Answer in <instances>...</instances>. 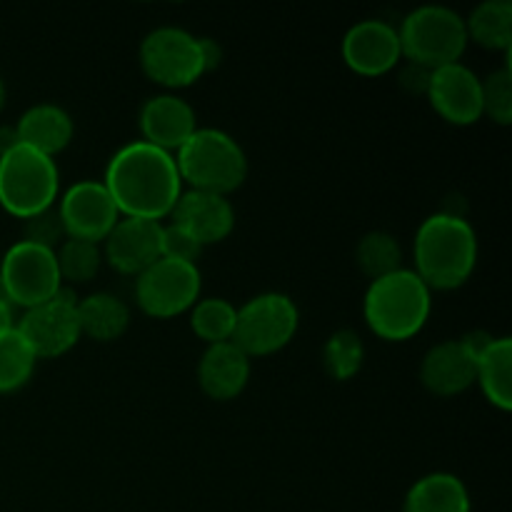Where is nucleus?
I'll return each mask as SVG.
<instances>
[{
	"instance_id": "f704fd0d",
	"label": "nucleus",
	"mask_w": 512,
	"mask_h": 512,
	"mask_svg": "<svg viewBox=\"0 0 512 512\" xmlns=\"http://www.w3.org/2000/svg\"><path fill=\"white\" fill-rule=\"evenodd\" d=\"M5 100H8V90H5L3 78H0V113H3V108H5Z\"/></svg>"
},
{
	"instance_id": "2f4dec72",
	"label": "nucleus",
	"mask_w": 512,
	"mask_h": 512,
	"mask_svg": "<svg viewBox=\"0 0 512 512\" xmlns=\"http://www.w3.org/2000/svg\"><path fill=\"white\" fill-rule=\"evenodd\" d=\"M160 250H163V258H173V260H183V263L198 265V258L203 255L205 248H200L188 233L175 228L173 223H163V243H160Z\"/></svg>"
},
{
	"instance_id": "7ed1b4c3",
	"label": "nucleus",
	"mask_w": 512,
	"mask_h": 512,
	"mask_svg": "<svg viewBox=\"0 0 512 512\" xmlns=\"http://www.w3.org/2000/svg\"><path fill=\"white\" fill-rule=\"evenodd\" d=\"M433 310V293L410 268L373 280L365 290L363 318L370 333L388 343H403L425 328Z\"/></svg>"
},
{
	"instance_id": "a211bd4d",
	"label": "nucleus",
	"mask_w": 512,
	"mask_h": 512,
	"mask_svg": "<svg viewBox=\"0 0 512 512\" xmlns=\"http://www.w3.org/2000/svg\"><path fill=\"white\" fill-rule=\"evenodd\" d=\"M143 143L175 155L180 145L198 130V115L193 105L175 93L153 95L143 103L138 115Z\"/></svg>"
},
{
	"instance_id": "20e7f679",
	"label": "nucleus",
	"mask_w": 512,
	"mask_h": 512,
	"mask_svg": "<svg viewBox=\"0 0 512 512\" xmlns=\"http://www.w3.org/2000/svg\"><path fill=\"white\" fill-rule=\"evenodd\" d=\"M183 185L190 190L225 195L248 178V155L243 145L220 128H198L173 155Z\"/></svg>"
},
{
	"instance_id": "bb28decb",
	"label": "nucleus",
	"mask_w": 512,
	"mask_h": 512,
	"mask_svg": "<svg viewBox=\"0 0 512 512\" xmlns=\"http://www.w3.org/2000/svg\"><path fill=\"white\" fill-rule=\"evenodd\" d=\"M35 363L38 358L18 330L13 328L0 335V395L15 393L28 385L35 373Z\"/></svg>"
},
{
	"instance_id": "6e6552de",
	"label": "nucleus",
	"mask_w": 512,
	"mask_h": 512,
	"mask_svg": "<svg viewBox=\"0 0 512 512\" xmlns=\"http://www.w3.org/2000/svg\"><path fill=\"white\" fill-rule=\"evenodd\" d=\"M298 305L285 293H260L238 308L233 343L253 358H265L288 348L298 333Z\"/></svg>"
},
{
	"instance_id": "f03ea898",
	"label": "nucleus",
	"mask_w": 512,
	"mask_h": 512,
	"mask_svg": "<svg viewBox=\"0 0 512 512\" xmlns=\"http://www.w3.org/2000/svg\"><path fill=\"white\" fill-rule=\"evenodd\" d=\"M478 265V235L458 213H433L413 240V273L428 290H458Z\"/></svg>"
},
{
	"instance_id": "9b49d317",
	"label": "nucleus",
	"mask_w": 512,
	"mask_h": 512,
	"mask_svg": "<svg viewBox=\"0 0 512 512\" xmlns=\"http://www.w3.org/2000/svg\"><path fill=\"white\" fill-rule=\"evenodd\" d=\"M75 305H78V298L70 295V290L63 285L55 298L25 310L23 318L15 323V330L23 335L35 358H60L78 345L83 335H80Z\"/></svg>"
},
{
	"instance_id": "7c9ffc66",
	"label": "nucleus",
	"mask_w": 512,
	"mask_h": 512,
	"mask_svg": "<svg viewBox=\"0 0 512 512\" xmlns=\"http://www.w3.org/2000/svg\"><path fill=\"white\" fill-rule=\"evenodd\" d=\"M23 223H25V238L23 240H28V243L43 245V248H50V250H58V245L65 240L63 223H60L55 208L45 210V213L35 215V218H30V220H23Z\"/></svg>"
},
{
	"instance_id": "4468645a",
	"label": "nucleus",
	"mask_w": 512,
	"mask_h": 512,
	"mask_svg": "<svg viewBox=\"0 0 512 512\" xmlns=\"http://www.w3.org/2000/svg\"><path fill=\"white\" fill-rule=\"evenodd\" d=\"M425 95L435 113L450 125L468 128L483 118V78L463 60L433 70Z\"/></svg>"
},
{
	"instance_id": "c9c22d12",
	"label": "nucleus",
	"mask_w": 512,
	"mask_h": 512,
	"mask_svg": "<svg viewBox=\"0 0 512 512\" xmlns=\"http://www.w3.org/2000/svg\"><path fill=\"white\" fill-rule=\"evenodd\" d=\"M0 303H8V305H10V300H8V293H5V285H3V280H0Z\"/></svg>"
},
{
	"instance_id": "1a4fd4ad",
	"label": "nucleus",
	"mask_w": 512,
	"mask_h": 512,
	"mask_svg": "<svg viewBox=\"0 0 512 512\" xmlns=\"http://www.w3.org/2000/svg\"><path fill=\"white\" fill-rule=\"evenodd\" d=\"M200 290H203V275L198 265L158 258L150 268L135 275L133 298L148 318L170 320L190 313V308L200 300Z\"/></svg>"
},
{
	"instance_id": "b1692460",
	"label": "nucleus",
	"mask_w": 512,
	"mask_h": 512,
	"mask_svg": "<svg viewBox=\"0 0 512 512\" xmlns=\"http://www.w3.org/2000/svg\"><path fill=\"white\" fill-rule=\"evenodd\" d=\"M468 43L493 53H508L512 45V3L510 0H483L465 18Z\"/></svg>"
},
{
	"instance_id": "f257e3e1",
	"label": "nucleus",
	"mask_w": 512,
	"mask_h": 512,
	"mask_svg": "<svg viewBox=\"0 0 512 512\" xmlns=\"http://www.w3.org/2000/svg\"><path fill=\"white\" fill-rule=\"evenodd\" d=\"M103 185L113 198L120 218L155 220V223L170 218L183 193V180L173 155L143 140H133L115 150L105 168Z\"/></svg>"
},
{
	"instance_id": "ddd939ff",
	"label": "nucleus",
	"mask_w": 512,
	"mask_h": 512,
	"mask_svg": "<svg viewBox=\"0 0 512 512\" xmlns=\"http://www.w3.org/2000/svg\"><path fill=\"white\" fill-rule=\"evenodd\" d=\"M343 63L363 78H380L398 68L403 58L400 35L393 23L383 18L358 20L340 43Z\"/></svg>"
},
{
	"instance_id": "c85d7f7f",
	"label": "nucleus",
	"mask_w": 512,
	"mask_h": 512,
	"mask_svg": "<svg viewBox=\"0 0 512 512\" xmlns=\"http://www.w3.org/2000/svg\"><path fill=\"white\" fill-rule=\"evenodd\" d=\"M365 360V345L355 330H335L323 345V365L338 383L353 380Z\"/></svg>"
},
{
	"instance_id": "473e14b6",
	"label": "nucleus",
	"mask_w": 512,
	"mask_h": 512,
	"mask_svg": "<svg viewBox=\"0 0 512 512\" xmlns=\"http://www.w3.org/2000/svg\"><path fill=\"white\" fill-rule=\"evenodd\" d=\"M430 75H433V70L423 68V65H415L408 60V65L400 70V85H403L405 90H410V93H428Z\"/></svg>"
},
{
	"instance_id": "aec40b11",
	"label": "nucleus",
	"mask_w": 512,
	"mask_h": 512,
	"mask_svg": "<svg viewBox=\"0 0 512 512\" xmlns=\"http://www.w3.org/2000/svg\"><path fill=\"white\" fill-rule=\"evenodd\" d=\"M15 135L20 145L38 150L55 160V155L63 153L73 143L75 125L65 108L55 103L30 105L15 123Z\"/></svg>"
},
{
	"instance_id": "393cba45",
	"label": "nucleus",
	"mask_w": 512,
	"mask_h": 512,
	"mask_svg": "<svg viewBox=\"0 0 512 512\" xmlns=\"http://www.w3.org/2000/svg\"><path fill=\"white\" fill-rule=\"evenodd\" d=\"M355 263L370 283L403 268V248L398 238L385 230H370L355 245Z\"/></svg>"
},
{
	"instance_id": "f3484780",
	"label": "nucleus",
	"mask_w": 512,
	"mask_h": 512,
	"mask_svg": "<svg viewBox=\"0 0 512 512\" xmlns=\"http://www.w3.org/2000/svg\"><path fill=\"white\" fill-rule=\"evenodd\" d=\"M170 223L188 233L200 248L223 243L235 228V208L225 195L183 190L170 213Z\"/></svg>"
},
{
	"instance_id": "cd10ccee",
	"label": "nucleus",
	"mask_w": 512,
	"mask_h": 512,
	"mask_svg": "<svg viewBox=\"0 0 512 512\" xmlns=\"http://www.w3.org/2000/svg\"><path fill=\"white\" fill-rule=\"evenodd\" d=\"M55 260H58V273L63 283L83 285L98 275L103 265V250L98 243L65 238L55 250Z\"/></svg>"
},
{
	"instance_id": "412c9836",
	"label": "nucleus",
	"mask_w": 512,
	"mask_h": 512,
	"mask_svg": "<svg viewBox=\"0 0 512 512\" xmlns=\"http://www.w3.org/2000/svg\"><path fill=\"white\" fill-rule=\"evenodd\" d=\"M475 383L493 408L510 413L512 410V340L485 338L478 350Z\"/></svg>"
},
{
	"instance_id": "72a5a7b5",
	"label": "nucleus",
	"mask_w": 512,
	"mask_h": 512,
	"mask_svg": "<svg viewBox=\"0 0 512 512\" xmlns=\"http://www.w3.org/2000/svg\"><path fill=\"white\" fill-rule=\"evenodd\" d=\"M15 328V320H13V305L8 303H0V335H5L8 330Z\"/></svg>"
},
{
	"instance_id": "a878e982",
	"label": "nucleus",
	"mask_w": 512,
	"mask_h": 512,
	"mask_svg": "<svg viewBox=\"0 0 512 512\" xmlns=\"http://www.w3.org/2000/svg\"><path fill=\"white\" fill-rule=\"evenodd\" d=\"M238 308L225 298H200L190 308V330L205 345L230 343L235 333Z\"/></svg>"
},
{
	"instance_id": "6ab92c4d",
	"label": "nucleus",
	"mask_w": 512,
	"mask_h": 512,
	"mask_svg": "<svg viewBox=\"0 0 512 512\" xmlns=\"http://www.w3.org/2000/svg\"><path fill=\"white\" fill-rule=\"evenodd\" d=\"M250 383V358L230 343L208 345L198 360V385L210 400L228 403L235 400Z\"/></svg>"
},
{
	"instance_id": "4be33fe9",
	"label": "nucleus",
	"mask_w": 512,
	"mask_h": 512,
	"mask_svg": "<svg viewBox=\"0 0 512 512\" xmlns=\"http://www.w3.org/2000/svg\"><path fill=\"white\" fill-rule=\"evenodd\" d=\"M468 488L453 473H428L410 485L403 512H470Z\"/></svg>"
},
{
	"instance_id": "2eb2a0df",
	"label": "nucleus",
	"mask_w": 512,
	"mask_h": 512,
	"mask_svg": "<svg viewBox=\"0 0 512 512\" xmlns=\"http://www.w3.org/2000/svg\"><path fill=\"white\" fill-rule=\"evenodd\" d=\"M483 340L458 338L443 340L423 355L420 363V383L428 393L438 398H455L475 385V365Z\"/></svg>"
},
{
	"instance_id": "39448f33",
	"label": "nucleus",
	"mask_w": 512,
	"mask_h": 512,
	"mask_svg": "<svg viewBox=\"0 0 512 512\" xmlns=\"http://www.w3.org/2000/svg\"><path fill=\"white\" fill-rule=\"evenodd\" d=\"M60 198V170L53 158L13 145L0 155V208L20 220H30L55 208Z\"/></svg>"
},
{
	"instance_id": "f8f14e48",
	"label": "nucleus",
	"mask_w": 512,
	"mask_h": 512,
	"mask_svg": "<svg viewBox=\"0 0 512 512\" xmlns=\"http://www.w3.org/2000/svg\"><path fill=\"white\" fill-rule=\"evenodd\" d=\"M60 223H63L65 238L88 240V243H103L110 230L120 220L113 198L105 190L103 180H80L70 185L55 203Z\"/></svg>"
},
{
	"instance_id": "c756f323",
	"label": "nucleus",
	"mask_w": 512,
	"mask_h": 512,
	"mask_svg": "<svg viewBox=\"0 0 512 512\" xmlns=\"http://www.w3.org/2000/svg\"><path fill=\"white\" fill-rule=\"evenodd\" d=\"M483 115L503 128L512 123V70L508 63L483 78Z\"/></svg>"
},
{
	"instance_id": "9d476101",
	"label": "nucleus",
	"mask_w": 512,
	"mask_h": 512,
	"mask_svg": "<svg viewBox=\"0 0 512 512\" xmlns=\"http://www.w3.org/2000/svg\"><path fill=\"white\" fill-rule=\"evenodd\" d=\"M0 280H3L10 305L23 310L48 303L63 288L55 250L28 243V240H18L5 250L3 263H0Z\"/></svg>"
},
{
	"instance_id": "5701e85b",
	"label": "nucleus",
	"mask_w": 512,
	"mask_h": 512,
	"mask_svg": "<svg viewBox=\"0 0 512 512\" xmlns=\"http://www.w3.org/2000/svg\"><path fill=\"white\" fill-rule=\"evenodd\" d=\"M80 335L95 343H115L130 328V308L113 293H90L75 305Z\"/></svg>"
},
{
	"instance_id": "0eeeda50",
	"label": "nucleus",
	"mask_w": 512,
	"mask_h": 512,
	"mask_svg": "<svg viewBox=\"0 0 512 512\" xmlns=\"http://www.w3.org/2000/svg\"><path fill=\"white\" fill-rule=\"evenodd\" d=\"M140 68L155 85L175 93L198 83L210 73L203 53V38L178 25L153 28L140 43Z\"/></svg>"
},
{
	"instance_id": "dca6fc26",
	"label": "nucleus",
	"mask_w": 512,
	"mask_h": 512,
	"mask_svg": "<svg viewBox=\"0 0 512 512\" xmlns=\"http://www.w3.org/2000/svg\"><path fill=\"white\" fill-rule=\"evenodd\" d=\"M163 223L140 218H120L115 228L110 230L108 238L100 243L103 260L120 275L143 273L145 268L163 258Z\"/></svg>"
},
{
	"instance_id": "423d86ee",
	"label": "nucleus",
	"mask_w": 512,
	"mask_h": 512,
	"mask_svg": "<svg viewBox=\"0 0 512 512\" xmlns=\"http://www.w3.org/2000/svg\"><path fill=\"white\" fill-rule=\"evenodd\" d=\"M403 58L428 70L460 63L468 50L465 18L448 5H420L398 25Z\"/></svg>"
}]
</instances>
